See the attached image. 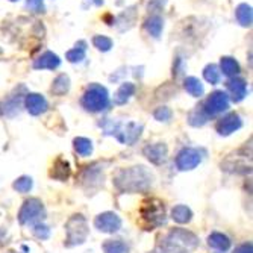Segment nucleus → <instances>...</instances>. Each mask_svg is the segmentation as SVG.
Returning a JSON list of instances; mask_svg holds the SVG:
<instances>
[{"label": "nucleus", "instance_id": "1", "mask_svg": "<svg viewBox=\"0 0 253 253\" xmlns=\"http://www.w3.org/2000/svg\"><path fill=\"white\" fill-rule=\"evenodd\" d=\"M153 176L146 167L138 166L130 169H122L114 176V183L120 191L126 193H141L147 191L152 185Z\"/></svg>", "mask_w": 253, "mask_h": 253}, {"label": "nucleus", "instance_id": "2", "mask_svg": "<svg viewBox=\"0 0 253 253\" xmlns=\"http://www.w3.org/2000/svg\"><path fill=\"white\" fill-rule=\"evenodd\" d=\"M199 246L197 237L185 231V229H174L171 231L163 244V252L164 253H190L193 249Z\"/></svg>", "mask_w": 253, "mask_h": 253}, {"label": "nucleus", "instance_id": "3", "mask_svg": "<svg viewBox=\"0 0 253 253\" xmlns=\"http://www.w3.org/2000/svg\"><path fill=\"white\" fill-rule=\"evenodd\" d=\"M65 232H67L65 244L68 247L84 244L88 237V223H86L85 217L81 214L73 215L65 224Z\"/></svg>", "mask_w": 253, "mask_h": 253}, {"label": "nucleus", "instance_id": "4", "mask_svg": "<svg viewBox=\"0 0 253 253\" xmlns=\"http://www.w3.org/2000/svg\"><path fill=\"white\" fill-rule=\"evenodd\" d=\"M45 211H44V206L38 199H29L23 203L21 210L18 212V221L25 226H35L38 223H41V220L44 218Z\"/></svg>", "mask_w": 253, "mask_h": 253}, {"label": "nucleus", "instance_id": "5", "mask_svg": "<svg viewBox=\"0 0 253 253\" xmlns=\"http://www.w3.org/2000/svg\"><path fill=\"white\" fill-rule=\"evenodd\" d=\"M141 217L150 223V226H161L166 223V212H164V203L156 199L147 200L141 208Z\"/></svg>", "mask_w": 253, "mask_h": 253}, {"label": "nucleus", "instance_id": "6", "mask_svg": "<svg viewBox=\"0 0 253 253\" xmlns=\"http://www.w3.org/2000/svg\"><path fill=\"white\" fill-rule=\"evenodd\" d=\"M202 163V156L196 149H183L176 156V167L182 171L193 170Z\"/></svg>", "mask_w": 253, "mask_h": 253}, {"label": "nucleus", "instance_id": "7", "mask_svg": "<svg viewBox=\"0 0 253 253\" xmlns=\"http://www.w3.org/2000/svg\"><path fill=\"white\" fill-rule=\"evenodd\" d=\"M94 226H96V229H99L100 232L114 234L122 227V218L114 212H103V214L96 217Z\"/></svg>", "mask_w": 253, "mask_h": 253}, {"label": "nucleus", "instance_id": "8", "mask_svg": "<svg viewBox=\"0 0 253 253\" xmlns=\"http://www.w3.org/2000/svg\"><path fill=\"white\" fill-rule=\"evenodd\" d=\"M144 155L146 158L150 161V163L159 166L163 164L167 159V147L164 144H153V146H147L144 149Z\"/></svg>", "mask_w": 253, "mask_h": 253}, {"label": "nucleus", "instance_id": "9", "mask_svg": "<svg viewBox=\"0 0 253 253\" xmlns=\"http://www.w3.org/2000/svg\"><path fill=\"white\" fill-rule=\"evenodd\" d=\"M171 218L179 223V224H185V223H190L191 218H193V212L188 206L185 205H177L171 210Z\"/></svg>", "mask_w": 253, "mask_h": 253}, {"label": "nucleus", "instance_id": "10", "mask_svg": "<svg viewBox=\"0 0 253 253\" xmlns=\"http://www.w3.org/2000/svg\"><path fill=\"white\" fill-rule=\"evenodd\" d=\"M240 126H241V122L237 116H229L223 122L218 123L217 129H218L220 135H229V133L235 132Z\"/></svg>", "mask_w": 253, "mask_h": 253}, {"label": "nucleus", "instance_id": "11", "mask_svg": "<svg viewBox=\"0 0 253 253\" xmlns=\"http://www.w3.org/2000/svg\"><path fill=\"white\" fill-rule=\"evenodd\" d=\"M208 244L217 250H221V252H226L229 247H231V240L229 237H226L224 234H220V232H212L210 237H208Z\"/></svg>", "mask_w": 253, "mask_h": 253}, {"label": "nucleus", "instance_id": "12", "mask_svg": "<svg viewBox=\"0 0 253 253\" xmlns=\"http://www.w3.org/2000/svg\"><path fill=\"white\" fill-rule=\"evenodd\" d=\"M106 105V96L105 93H91L85 99V106L91 111H99L103 109Z\"/></svg>", "mask_w": 253, "mask_h": 253}, {"label": "nucleus", "instance_id": "13", "mask_svg": "<svg viewBox=\"0 0 253 253\" xmlns=\"http://www.w3.org/2000/svg\"><path fill=\"white\" fill-rule=\"evenodd\" d=\"M52 176L58 180H65L70 176V166H68L67 161L64 159H56V163L53 164V171H52Z\"/></svg>", "mask_w": 253, "mask_h": 253}, {"label": "nucleus", "instance_id": "14", "mask_svg": "<svg viewBox=\"0 0 253 253\" xmlns=\"http://www.w3.org/2000/svg\"><path fill=\"white\" fill-rule=\"evenodd\" d=\"M105 253H129V247L122 240H108L103 243Z\"/></svg>", "mask_w": 253, "mask_h": 253}, {"label": "nucleus", "instance_id": "15", "mask_svg": "<svg viewBox=\"0 0 253 253\" xmlns=\"http://www.w3.org/2000/svg\"><path fill=\"white\" fill-rule=\"evenodd\" d=\"M208 106H210V111H211V112H220V111L226 109V108H227V102H226L224 94H220V93L214 94V96L210 99Z\"/></svg>", "mask_w": 253, "mask_h": 253}, {"label": "nucleus", "instance_id": "16", "mask_svg": "<svg viewBox=\"0 0 253 253\" xmlns=\"http://www.w3.org/2000/svg\"><path fill=\"white\" fill-rule=\"evenodd\" d=\"M75 149L81 156H89L93 152V143L86 138H76L75 140Z\"/></svg>", "mask_w": 253, "mask_h": 253}, {"label": "nucleus", "instance_id": "17", "mask_svg": "<svg viewBox=\"0 0 253 253\" xmlns=\"http://www.w3.org/2000/svg\"><path fill=\"white\" fill-rule=\"evenodd\" d=\"M32 185H34V182H32V177H29V176H21V177H18L15 182H14V190L15 191H18V193H29L31 190H32Z\"/></svg>", "mask_w": 253, "mask_h": 253}, {"label": "nucleus", "instance_id": "18", "mask_svg": "<svg viewBox=\"0 0 253 253\" xmlns=\"http://www.w3.org/2000/svg\"><path fill=\"white\" fill-rule=\"evenodd\" d=\"M28 106H29V111L32 114H40L41 111L45 109V103L41 97L38 96H31L29 100H28Z\"/></svg>", "mask_w": 253, "mask_h": 253}, {"label": "nucleus", "instance_id": "19", "mask_svg": "<svg viewBox=\"0 0 253 253\" xmlns=\"http://www.w3.org/2000/svg\"><path fill=\"white\" fill-rule=\"evenodd\" d=\"M34 234H35L37 238L47 240L49 235H50V229H49L47 226H45V224H42V223H38V224L34 226Z\"/></svg>", "mask_w": 253, "mask_h": 253}, {"label": "nucleus", "instance_id": "20", "mask_svg": "<svg viewBox=\"0 0 253 253\" xmlns=\"http://www.w3.org/2000/svg\"><path fill=\"white\" fill-rule=\"evenodd\" d=\"M234 253H253V249H252V243H244L241 246H238L235 249Z\"/></svg>", "mask_w": 253, "mask_h": 253}, {"label": "nucleus", "instance_id": "21", "mask_svg": "<svg viewBox=\"0 0 253 253\" xmlns=\"http://www.w3.org/2000/svg\"><path fill=\"white\" fill-rule=\"evenodd\" d=\"M156 117H158L159 120L169 119V117H170V112H169V111H159V112H156Z\"/></svg>", "mask_w": 253, "mask_h": 253}]
</instances>
